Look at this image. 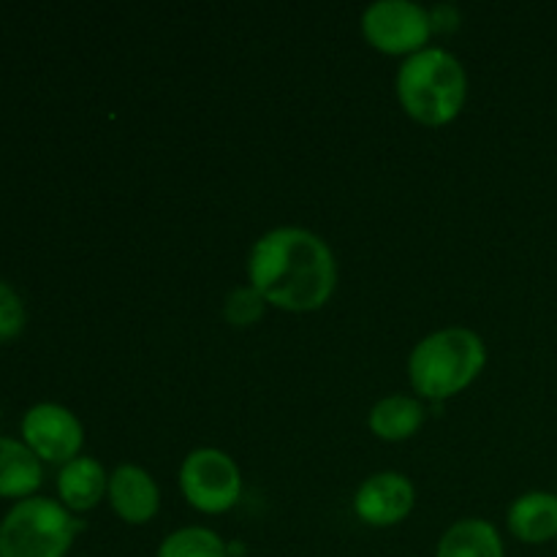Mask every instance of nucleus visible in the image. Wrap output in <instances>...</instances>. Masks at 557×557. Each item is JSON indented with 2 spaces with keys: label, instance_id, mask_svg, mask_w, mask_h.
<instances>
[{
  "label": "nucleus",
  "instance_id": "nucleus-7",
  "mask_svg": "<svg viewBox=\"0 0 557 557\" xmlns=\"http://www.w3.org/2000/svg\"><path fill=\"white\" fill-rule=\"evenodd\" d=\"M22 444L33 451L41 462H65L76 460L85 446V428L74 411L58 403H38L27 408L22 417Z\"/></svg>",
  "mask_w": 557,
  "mask_h": 557
},
{
  "label": "nucleus",
  "instance_id": "nucleus-4",
  "mask_svg": "<svg viewBox=\"0 0 557 557\" xmlns=\"http://www.w3.org/2000/svg\"><path fill=\"white\" fill-rule=\"evenodd\" d=\"M82 522L60 500H16L0 522V557H65Z\"/></svg>",
  "mask_w": 557,
  "mask_h": 557
},
{
  "label": "nucleus",
  "instance_id": "nucleus-3",
  "mask_svg": "<svg viewBox=\"0 0 557 557\" xmlns=\"http://www.w3.org/2000/svg\"><path fill=\"white\" fill-rule=\"evenodd\" d=\"M487 364L482 335L468 326H444L430 332L408 357V381L424 400L444 403L466 392Z\"/></svg>",
  "mask_w": 557,
  "mask_h": 557
},
{
  "label": "nucleus",
  "instance_id": "nucleus-8",
  "mask_svg": "<svg viewBox=\"0 0 557 557\" xmlns=\"http://www.w3.org/2000/svg\"><path fill=\"white\" fill-rule=\"evenodd\" d=\"M417 487L400 471H379L364 479L354 493V515L370 528H395L411 517Z\"/></svg>",
  "mask_w": 557,
  "mask_h": 557
},
{
  "label": "nucleus",
  "instance_id": "nucleus-17",
  "mask_svg": "<svg viewBox=\"0 0 557 557\" xmlns=\"http://www.w3.org/2000/svg\"><path fill=\"white\" fill-rule=\"evenodd\" d=\"M25 302H22L20 294L9 283L0 281V343L14 341L25 330Z\"/></svg>",
  "mask_w": 557,
  "mask_h": 557
},
{
  "label": "nucleus",
  "instance_id": "nucleus-12",
  "mask_svg": "<svg viewBox=\"0 0 557 557\" xmlns=\"http://www.w3.org/2000/svg\"><path fill=\"white\" fill-rule=\"evenodd\" d=\"M424 424V406L411 395L381 397L368 413L370 433L386 444H403L413 438Z\"/></svg>",
  "mask_w": 557,
  "mask_h": 557
},
{
  "label": "nucleus",
  "instance_id": "nucleus-9",
  "mask_svg": "<svg viewBox=\"0 0 557 557\" xmlns=\"http://www.w3.org/2000/svg\"><path fill=\"white\" fill-rule=\"evenodd\" d=\"M109 506L125 525H147L161 511V487L141 466H123L109 473Z\"/></svg>",
  "mask_w": 557,
  "mask_h": 557
},
{
  "label": "nucleus",
  "instance_id": "nucleus-2",
  "mask_svg": "<svg viewBox=\"0 0 557 557\" xmlns=\"http://www.w3.org/2000/svg\"><path fill=\"white\" fill-rule=\"evenodd\" d=\"M395 92L403 112L419 125L441 128L460 117L468 101V74L457 54L428 47L400 63Z\"/></svg>",
  "mask_w": 557,
  "mask_h": 557
},
{
  "label": "nucleus",
  "instance_id": "nucleus-6",
  "mask_svg": "<svg viewBox=\"0 0 557 557\" xmlns=\"http://www.w3.org/2000/svg\"><path fill=\"white\" fill-rule=\"evenodd\" d=\"M359 27L375 52L403 60L428 49L435 33L430 9L411 0H375L362 11Z\"/></svg>",
  "mask_w": 557,
  "mask_h": 557
},
{
  "label": "nucleus",
  "instance_id": "nucleus-16",
  "mask_svg": "<svg viewBox=\"0 0 557 557\" xmlns=\"http://www.w3.org/2000/svg\"><path fill=\"white\" fill-rule=\"evenodd\" d=\"M267 313V302L253 286H237L223 299V319L234 330H248L259 324Z\"/></svg>",
  "mask_w": 557,
  "mask_h": 557
},
{
  "label": "nucleus",
  "instance_id": "nucleus-14",
  "mask_svg": "<svg viewBox=\"0 0 557 557\" xmlns=\"http://www.w3.org/2000/svg\"><path fill=\"white\" fill-rule=\"evenodd\" d=\"M41 479V460L22 441L0 438V498H33Z\"/></svg>",
  "mask_w": 557,
  "mask_h": 557
},
{
  "label": "nucleus",
  "instance_id": "nucleus-1",
  "mask_svg": "<svg viewBox=\"0 0 557 557\" xmlns=\"http://www.w3.org/2000/svg\"><path fill=\"white\" fill-rule=\"evenodd\" d=\"M248 286L267 308L315 313L337 288V259L324 237L302 226H277L261 234L248 253Z\"/></svg>",
  "mask_w": 557,
  "mask_h": 557
},
{
  "label": "nucleus",
  "instance_id": "nucleus-11",
  "mask_svg": "<svg viewBox=\"0 0 557 557\" xmlns=\"http://www.w3.org/2000/svg\"><path fill=\"white\" fill-rule=\"evenodd\" d=\"M109 493V473L96 457L79 455L58 473L60 504L74 511H92Z\"/></svg>",
  "mask_w": 557,
  "mask_h": 557
},
{
  "label": "nucleus",
  "instance_id": "nucleus-5",
  "mask_svg": "<svg viewBox=\"0 0 557 557\" xmlns=\"http://www.w3.org/2000/svg\"><path fill=\"white\" fill-rule=\"evenodd\" d=\"M177 479L185 504L199 515H226L243 498V471L232 455L215 446L188 451Z\"/></svg>",
  "mask_w": 557,
  "mask_h": 557
},
{
  "label": "nucleus",
  "instance_id": "nucleus-13",
  "mask_svg": "<svg viewBox=\"0 0 557 557\" xmlns=\"http://www.w3.org/2000/svg\"><path fill=\"white\" fill-rule=\"evenodd\" d=\"M435 557H506L498 528L484 517H466L444 531Z\"/></svg>",
  "mask_w": 557,
  "mask_h": 557
},
{
  "label": "nucleus",
  "instance_id": "nucleus-15",
  "mask_svg": "<svg viewBox=\"0 0 557 557\" xmlns=\"http://www.w3.org/2000/svg\"><path fill=\"white\" fill-rule=\"evenodd\" d=\"M156 557H232L228 544L212 528H177L158 544Z\"/></svg>",
  "mask_w": 557,
  "mask_h": 557
},
{
  "label": "nucleus",
  "instance_id": "nucleus-10",
  "mask_svg": "<svg viewBox=\"0 0 557 557\" xmlns=\"http://www.w3.org/2000/svg\"><path fill=\"white\" fill-rule=\"evenodd\" d=\"M506 525L517 542L531 544V547L557 542V493H547V490L522 493L520 498L511 500L506 511Z\"/></svg>",
  "mask_w": 557,
  "mask_h": 557
}]
</instances>
